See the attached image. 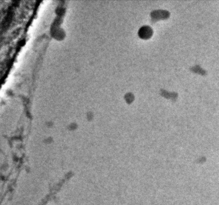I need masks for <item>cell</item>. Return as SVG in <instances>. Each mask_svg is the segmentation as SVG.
Here are the masks:
<instances>
[{
  "label": "cell",
  "mask_w": 219,
  "mask_h": 205,
  "mask_svg": "<svg viewBox=\"0 0 219 205\" xmlns=\"http://www.w3.org/2000/svg\"><path fill=\"white\" fill-rule=\"evenodd\" d=\"M153 31L149 26H143L138 31V34L142 39H149L152 35Z\"/></svg>",
  "instance_id": "1"
},
{
  "label": "cell",
  "mask_w": 219,
  "mask_h": 205,
  "mask_svg": "<svg viewBox=\"0 0 219 205\" xmlns=\"http://www.w3.org/2000/svg\"><path fill=\"white\" fill-rule=\"evenodd\" d=\"M169 16V13L167 11L159 10L154 11L152 13V16L154 19H157V20L160 18H166Z\"/></svg>",
  "instance_id": "2"
}]
</instances>
